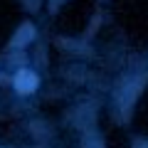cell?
I'll return each instance as SVG.
<instances>
[{"label": "cell", "instance_id": "obj_1", "mask_svg": "<svg viewBox=\"0 0 148 148\" xmlns=\"http://www.w3.org/2000/svg\"><path fill=\"white\" fill-rule=\"evenodd\" d=\"M35 86H37V77H35L32 72H17V77H15V89L20 91V94H30Z\"/></svg>", "mask_w": 148, "mask_h": 148}]
</instances>
